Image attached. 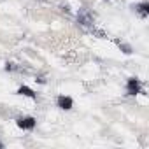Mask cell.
Returning a JSON list of instances; mask_svg holds the SVG:
<instances>
[{"label":"cell","mask_w":149,"mask_h":149,"mask_svg":"<svg viewBox=\"0 0 149 149\" xmlns=\"http://www.w3.org/2000/svg\"><path fill=\"white\" fill-rule=\"evenodd\" d=\"M16 125H18L21 130H33L35 125H37V121H35V118H32V116H25V118H18V119H16Z\"/></svg>","instance_id":"obj_1"},{"label":"cell","mask_w":149,"mask_h":149,"mask_svg":"<svg viewBox=\"0 0 149 149\" xmlns=\"http://www.w3.org/2000/svg\"><path fill=\"white\" fill-rule=\"evenodd\" d=\"M140 90H142V83H140L139 79H135V77L128 79V83H126V91H128V95H139Z\"/></svg>","instance_id":"obj_2"},{"label":"cell","mask_w":149,"mask_h":149,"mask_svg":"<svg viewBox=\"0 0 149 149\" xmlns=\"http://www.w3.org/2000/svg\"><path fill=\"white\" fill-rule=\"evenodd\" d=\"M56 104H58V107H60L61 111H70V109L74 107V100H72L70 97H65V95H60V97L56 98Z\"/></svg>","instance_id":"obj_3"},{"label":"cell","mask_w":149,"mask_h":149,"mask_svg":"<svg viewBox=\"0 0 149 149\" xmlns=\"http://www.w3.org/2000/svg\"><path fill=\"white\" fill-rule=\"evenodd\" d=\"M18 95L28 97V98H35V97H37V95H35V91H33L32 88H28V86H19V88H18Z\"/></svg>","instance_id":"obj_4"},{"label":"cell","mask_w":149,"mask_h":149,"mask_svg":"<svg viewBox=\"0 0 149 149\" xmlns=\"http://www.w3.org/2000/svg\"><path fill=\"white\" fill-rule=\"evenodd\" d=\"M135 9H137V13H139L142 18H146V16L149 14V4H147V2H142V4H139Z\"/></svg>","instance_id":"obj_5"},{"label":"cell","mask_w":149,"mask_h":149,"mask_svg":"<svg viewBox=\"0 0 149 149\" xmlns=\"http://www.w3.org/2000/svg\"><path fill=\"white\" fill-rule=\"evenodd\" d=\"M77 19H79L81 25H90V23H91V16H90L88 13H86V14H79Z\"/></svg>","instance_id":"obj_6"},{"label":"cell","mask_w":149,"mask_h":149,"mask_svg":"<svg viewBox=\"0 0 149 149\" xmlns=\"http://www.w3.org/2000/svg\"><path fill=\"white\" fill-rule=\"evenodd\" d=\"M6 70H7V72H13V70H16V65H14L13 61H7V63H6Z\"/></svg>","instance_id":"obj_7"},{"label":"cell","mask_w":149,"mask_h":149,"mask_svg":"<svg viewBox=\"0 0 149 149\" xmlns=\"http://www.w3.org/2000/svg\"><path fill=\"white\" fill-rule=\"evenodd\" d=\"M119 46H121L123 53H126V54H130V53H132V47H130V46H126V44H119Z\"/></svg>","instance_id":"obj_8"},{"label":"cell","mask_w":149,"mask_h":149,"mask_svg":"<svg viewBox=\"0 0 149 149\" xmlns=\"http://www.w3.org/2000/svg\"><path fill=\"white\" fill-rule=\"evenodd\" d=\"M0 147H4V144H2V142H0Z\"/></svg>","instance_id":"obj_9"}]
</instances>
